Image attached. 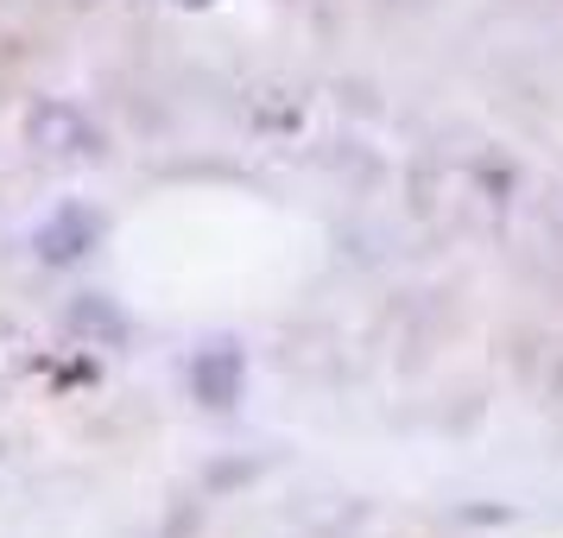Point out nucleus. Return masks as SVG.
<instances>
[{
	"mask_svg": "<svg viewBox=\"0 0 563 538\" xmlns=\"http://www.w3.org/2000/svg\"><path fill=\"white\" fill-rule=\"evenodd\" d=\"M184 7H203V0H184Z\"/></svg>",
	"mask_w": 563,
	"mask_h": 538,
	"instance_id": "1",
	"label": "nucleus"
}]
</instances>
